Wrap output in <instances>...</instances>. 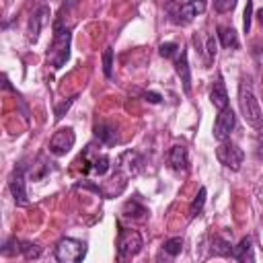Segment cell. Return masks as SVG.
<instances>
[{
    "label": "cell",
    "instance_id": "12",
    "mask_svg": "<svg viewBox=\"0 0 263 263\" xmlns=\"http://www.w3.org/2000/svg\"><path fill=\"white\" fill-rule=\"evenodd\" d=\"M168 164H171V168L177 171V173L189 168V154H187V148H185L183 144H175V146L168 150Z\"/></svg>",
    "mask_w": 263,
    "mask_h": 263
},
{
    "label": "cell",
    "instance_id": "5",
    "mask_svg": "<svg viewBox=\"0 0 263 263\" xmlns=\"http://www.w3.org/2000/svg\"><path fill=\"white\" fill-rule=\"evenodd\" d=\"M80 162L84 164L82 166L84 173H92V175H99V177H103L111 166V158L105 152H97L92 144L86 146V150L80 156Z\"/></svg>",
    "mask_w": 263,
    "mask_h": 263
},
{
    "label": "cell",
    "instance_id": "15",
    "mask_svg": "<svg viewBox=\"0 0 263 263\" xmlns=\"http://www.w3.org/2000/svg\"><path fill=\"white\" fill-rule=\"evenodd\" d=\"M210 101H212V105H214L218 111H224V109L228 107V92H226V86H224L222 76H218V78H216V82L212 84Z\"/></svg>",
    "mask_w": 263,
    "mask_h": 263
},
{
    "label": "cell",
    "instance_id": "10",
    "mask_svg": "<svg viewBox=\"0 0 263 263\" xmlns=\"http://www.w3.org/2000/svg\"><path fill=\"white\" fill-rule=\"evenodd\" d=\"M74 142H76L74 129L72 127H62V129H58L51 136V140H49V152L53 156H64L66 152H70L74 148Z\"/></svg>",
    "mask_w": 263,
    "mask_h": 263
},
{
    "label": "cell",
    "instance_id": "31",
    "mask_svg": "<svg viewBox=\"0 0 263 263\" xmlns=\"http://www.w3.org/2000/svg\"><path fill=\"white\" fill-rule=\"evenodd\" d=\"M144 99L150 101V103H160L162 101V97L158 92H144Z\"/></svg>",
    "mask_w": 263,
    "mask_h": 263
},
{
    "label": "cell",
    "instance_id": "9",
    "mask_svg": "<svg viewBox=\"0 0 263 263\" xmlns=\"http://www.w3.org/2000/svg\"><path fill=\"white\" fill-rule=\"evenodd\" d=\"M234 125H236V115H234V111L230 107H226L224 111L218 113V117L214 121V138L220 144L226 142V140H230V134H232Z\"/></svg>",
    "mask_w": 263,
    "mask_h": 263
},
{
    "label": "cell",
    "instance_id": "13",
    "mask_svg": "<svg viewBox=\"0 0 263 263\" xmlns=\"http://www.w3.org/2000/svg\"><path fill=\"white\" fill-rule=\"evenodd\" d=\"M45 16H49V8L45 6V4H41L33 14H31V18H29V41L31 43H35L37 39H39V31H41V27H43V23H45Z\"/></svg>",
    "mask_w": 263,
    "mask_h": 263
},
{
    "label": "cell",
    "instance_id": "4",
    "mask_svg": "<svg viewBox=\"0 0 263 263\" xmlns=\"http://www.w3.org/2000/svg\"><path fill=\"white\" fill-rule=\"evenodd\" d=\"M144 247V240H142V234L138 230H132V228H119V236H117V257L119 259H127V257H134L142 251Z\"/></svg>",
    "mask_w": 263,
    "mask_h": 263
},
{
    "label": "cell",
    "instance_id": "6",
    "mask_svg": "<svg viewBox=\"0 0 263 263\" xmlns=\"http://www.w3.org/2000/svg\"><path fill=\"white\" fill-rule=\"evenodd\" d=\"M205 10V2H181V4H168V18L175 25H189L199 12Z\"/></svg>",
    "mask_w": 263,
    "mask_h": 263
},
{
    "label": "cell",
    "instance_id": "22",
    "mask_svg": "<svg viewBox=\"0 0 263 263\" xmlns=\"http://www.w3.org/2000/svg\"><path fill=\"white\" fill-rule=\"evenodd\" d=\"M205 195H208V191H205V187H201V189L197 191L195 199H193V201H191V205H189V218H195V216H199V214H201L203 203H205Z\"/></svg>",
    "mask_w": 263,
    "mask_h": 263
},
{
    "label": "cell",
    "instance_id": "19",
    "mask_svg": "<svg viewBox=\"0 0 263 263\" xmlns=\"http://www.w3.org/2000/svg\"><path fill=\"white\" fill-rule=\"evenodd\" d=\"M218 37H220V43L228 49H234L238 47V33L234 31V27H226V25H220L218 27Z\"/></svg>",
    "mask_w": 263,
    "mask_h": 263
},
{
    "label": "cell",
    "instance_id": "16",
    "mask_svg": "<svg viewBox=\"0 0 263 263\" xmlns=\"http://www.w3.org/2000/svg\"><path fill=\"white\" fill-rule=\"evenodd\" d=\"M175 68H177V74L181 76L183 90L189 95V92H191V68H189V62H187V51H185V49H181V53L177 55Z\"/></svg>",
    "mask_w": 263,
    "mask_h": 263
},
{
    "label": "cell",
    "instance_id": "23",
    "mask_svg": "<svg viewBox=\"0 0 263 263\" xmlns=\"http://www.w3.org/2000/svg\"><path fill=\"white\" fill-rule=\"evenodd\" d=\"M21 255L25 259H39L41 257V247L37 242H31V240H23L21 242Z\"/></svg>",
    "mask_w": 263,
    "mask_h": 263
},
{
    "label": "cell",
    "instance_id": "30",
    "mask_svg": "<svg viewBox=\"0 0 263 263\" xmlns=\"http://www.w3.org/2000/svg\"><path fill=\"white\" fill-rule=\"evenodd\" d=\"M203 51L208 53V60H214V58H216V39H214L212 35L205 37V47H203Z\"/></svg>",
    "mask_w": 263,
    "mask_h": 263
},
{
    "label": "cell",
    "instance_id": "26",
    "mask_svg": "<svg viewBox=\"0 0 263 263\" xmlns=\"http://www.w3.org/2000/svg\"><path fill=\"white\" fill-rule=\"evenodd\" d=\"M103 72L107 78L113 76V49L111 47H105L103 51Z\"/></svg>",
    "mask_w": 263,
    "mask_h": 263
},
{
    "label": "cell",
    "instance_id": "28",
    "mask_svg": "<svg viewBox=\"0 0 263 263\" xmlns=\"http://www.w3.org/2000/svg\"><path fill=\"white\" fill-rule=\"evenodd\" d=\"M242 16H245L242 18V29H245V33H249L251 31V18H253V2H247Z\"/></svg>",
    "mask_w": 263,
    "mask_h": 263
},
{
    "label": "cell",
    "instance_id": "25",
    "mask_svg": "<svg viewBox=\"0 0 263 263\" xmlns=\"http://www.w3.org/2000/svg\"><path fill=\"white\" fill-rule=\"evenodd\" d=\"M16 253H21V240H16V236H10L2 247V255L4 257H12Z\"/></svg>",
    "mask_w": 263,
    "mask_h": 263
},
{
    "label": "cell",
    "instance_id": "29",
    "mask_svg": "<svg viewBox=\"0 0 263 263\" xmlns=\"http://www.w3.org/2000/svg\"><path fill=\"white\" fill-rule=\"evenodd\" d=\"M234 6H236L234 0H218V2H214V10H216V12H228V10H232Z\"/></svg>",
    "mask_w": 263,
    "mask_h": 263
},
{
    "label": "cell",
    "instance_id": "18",
    "mask_svg": "<svg viewBox=\"0 0 263 263\" xmlns=\"http://www.w3.org/2000/svg\"><path fill=\"white\" fill-rule=\"evenodd\" d=\"M232 245L230 240H226L224 236L220 234H212L210 236V251L212 255H218V257H232Z\"/></svg>",
    "mask_w": 263,
    "mask_h": 263
},
{
    "label": "cell",
    "instance_id": "14",
    "mask_svg": "<svg viewBox=\"0 0 263 263\" xmlns=\"http://www.w3.org/2000/svg\"><path fill=\"white\" fill-rule=\"evenodd\" d=\"M95 138H97L103 146H115V144L119 142V136H117L115 125H111V123H107V121L95 123Z\"/></svg>",
    "mask_w": 263,
    "mask_h": 263
},
{
    "label": "cell",
    "instance_id": "20",
    "mask_svg": "<svg viewBox=\"0 0 263 263\" xmlns=\"http://www.w3.org/2000/svg\"><path fill=\"white\" fill-rule=\"evenodd\" d=\"M148 214V210L138 201V199H129V201H125V205H123V216L125 218H144Z\"/></svg>",
    "mask_w": 263,
    "mask_h": 263
},
{
    "label": "cell",
    "instance_id": "21",
    "mask_svg": "<svg viewBox=\"0 0 263 263\" xmlns=\"http://www.w3.org/2000/svg\"><path fill=\"white\" fill-rule=\"evenodd\" d=\"M181 251H183V238L181 236H173V238L164 240V245H162V253L168 257H177Z\"/></svg>",
    "mask_w": 263,
    "mask_h": 263
},
{
    "label": "cell",
    "instance_id": "3",
    "mask_svg": "<svg viewBox=\"0 0 263 263\" xmlns=\"http://www.w3.org/2000/svg\"><path fill=\"white\" fill-rule=\"evenodd\" d=\"M53 255L58 263H82L86 257V245L76 238H62L55 245Z\"/></svg>",
    "mask_w": 263,
    "mask_h": 263
},
{
    "label": "cell",
    "instance_id": "27",
    "mask_svg": "<svg viewBox=\"0 0 263 263\" xmlns=\"http://www.w3.org/2000/svg\"><path fill=\"white\" fill-rule=\"evenodd\" d=\"M74 101H76V97H70V99H66V101H62V103L55 105V109H53V113H55V121H60V119L68 113V109L72 107Z\"/></svg>",
    "mask_w": 263,
    "mask_h": 263
},
{
    "label": "cell",
    "instance_id": "24",
    "mask_svg": "<svg viewBox=\"0 0 263 263\" xmlns=\"http://www.w3.org/2000/svg\"><path fill=\"white\" fill-rule=\"evenodd\" d=\"M181 49H183V47H179V43H175V41H166V43H160V47H158V53H160L162 58L171 60V58L179 55V53H181Z\"/></svg>",
    "mask_w": 263,
    "mask_h": 263
},
{
    "label": "cell",
    "instance_id": "8",
    "mask_svg": "<svg viewBox=\"0 0 263 263\" xmlns=\"http://www.w3.org/2000/svg\"><path fill=\"white\" fill-rule=\"evenodd\" d=\"M142 164H144V160H142V156L138 152L125 150L123 154H119V158L115 162V173L129 181L132 177H136L142 171Z\"/></svg>",
    "mask_w": 263,
    "mask_h": 263
},
{
    "label": "cell",
    "instance_id": "7",
    "mask_svg": "<svg viewBox=\"0 0 263 263\" xmlns=\"http://www.w3.org/2000/svg\"><path fill=\"white\" fill-rule=\"evenodd\" d=\"M216 158H218L226 168L238 171L240 164H242V160H245V152H242L240 146H236L234 142L226 140V142H222V144L216 148Z\"/></svg>",
    "mask_w": 263,
    "mask_h": 263
},
{
    "label": "cell",
    "instance_id": "17",
    "mask_svg": "<svg viewBox=\"0 0 263 263\" xmlns=\"http://www.w3.org/2000/svg\"><path fill=\"white\" fill-rule=\"evenodd\" d=\"M232 257L238 263H255V253H253V240L251 236H245L234 249H232Z\"/></svg>",
    "mask_w": 263,
    "mask_h": 263
},
{
    "label": "cell",
    "instance_id": "11",
    "mask_svg": "<svg viewBox=\"0 0 263 263\" xmlns=\"http://www.w3.org/2000/svg\"><path fill=\"white\" fill-rule=\"evenodd\" d=\"M8 189L14 197V203L16 205H27L29 203V197H27V189H25V164L18 162L8 179Z\"/></svg>",
    "mask_w": 263,
    "mask_h": 263
},
{
    "label": "cell",
    "instance_id": "32",
    "mask_svg": "<svg viewBox=\"0 0 263 263\" xmlns=\"http://www.w3.org/2000/svg\"><path fill=\"white\" fill-rule=\"evenodd\" d=\"M257 21H259V25L263 27V8H259V10H257Z\"/></svg>",
    "mask_w": 263,
    "mask_h": 263
},
{
    "label": "cell",
    "instance_id": "2",
    "mask_svg": "<svg viewBox=\"0 0 263 263\" xmlns=\"http://www.w3.org/2000/svg\"><path fill=\"white\" fill-rule=\"evenodd\" d=\"M70 58V27L64 25L62 14L53 21V41L47 51V62L53 66V70L64 68V64Z\"/></svg>",
    "mask_w": 263,
    "mask_h": 263
},
{
    "label": "cell",
    "instance_id": "1",
    "mask_svg": "<svg viewBox=\"0 0 263 263\" xmlns=\"http://www.w3.org/2000/svg\"><path fill=\"white\" fill-rule=\"evenodd\" d=\"M238 107H240V113H242L245 121L251 127H255V129L263 127V113H261L259 101H257V97L253 92L251 76H242L240 78V84H238Z\"/></svg>",
    "mask_w": 263,
    "mask_h": 263
}]
</instances>
